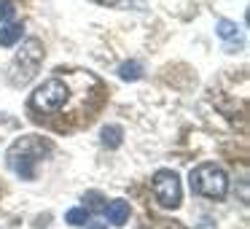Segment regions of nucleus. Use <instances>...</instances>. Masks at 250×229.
Wrapping results in <instances>:
<instances>
[{
  "instance_id": "16",
  "label": "nucleus",
  "mask_w": 250,
  "mask_h": 229,
  "mask_svg": "<svg viewBox=\"0 0 250 229\" xmlns=\"http://www.w3.org/2000/svg\"><path fill=\"white\" fill-rule=\"evenodd\" d=\"M199 229H212V227H210V224H202V227H199Z\"/></svg>"
},
{
  "instance_id": "14",
  "label": "nucleus",
  "mask_w": 250,
  "mask_h": 229,
  "mask_svg": "<svg viewBox=\"0 0 250 229\" xmlns=\"http://www.w3.org/2000/svg\"><path fill=\"white\" fill-rule=\"evenodd\" d=\"M94 3H100V6H113V3H119V0H94Z\"/></svg>"
},
{
  "instance_id": "15",
  "label": "nucleus",
  "mask_w": 250,
  "mask_h": 229,
  "mask_svg": "<svg viewBox=\"0 0 250 229\" xmlns=\"http://www.w3.org/2000/svg\"><path fill=\"white\" fill-rule=\"evenodd\" d=\"M89 229H108V227H105V224H92Z\"/></svg>"
},
{
  "instance_id": "3",
  "label": "nucleus",
  "mask_w": 250,
  "mask_h": 229,
  "mask_svg": "<svg viewBox=\"0 0 250 229\" xmlns=\"http://www.w3.org/2000/svg\"><path fill=\"white\" fill-rule=\"evenodd\" d=\"M41 62H43V44L38 38H27L11 62V81L17 87H24L38 73Z\"/></svg>"
},
{
  "instance_id": "8",
  "label": "nucleus",
  "mask_w": 250,
  "mask_h": 229,
  "mask_svg": "<svg viewBox=\"0 0 250 229\" xmlns=\"http://www.w3.org/2000/svg\"><path fill=\"white\" fill-rule=\"evenodd\" d=\"M22 41V24H6L0 27V46H14Z\"/></svg>"
},
{
  "instance_id": "2",
  "label": "nucleus",
  "mask_w": 250,
  "mask_h": 229,
  "mask_svg": "<svg viewBox=\"0 0 250 229\" xmlns=\"http://www.w3.org/2000/svg\"><path fill=\"white\" fill-rule=\"evenodd\" d=\"M188 183H191L194 194L207 197V200H223L229 191V175L223 167H218L212 162H205V164L191 170Z\"/></svg>"
},
{
  "instance_id": "7",
  "label": "nucleus",
  "mask_w": 250,
  "mask_h": 229,
  "mask_svg": "<svg viewBox=\"0 0 250 229\" xmlns=\"http://www.w3.org/2000/svg\"><path fill=\"white\" fill-rule=\"evenodd\" d=\"M121 140H124V130H121L119 124H108L103 127V146L108 148H119Z\"/></svg>"
},
{
  "instance_id": "5",
  "label": "nucleus",
  "mask_w": 250,
  "mask_h": 229,
  "mask_svg": "<svg viewBox=\"0 0 250 229\" xmlns=\"http://www.w3.org/2000/svg\"><path fill=\"white\" fill-rule=\"evenodd\" d=\"M153 197H156V202L162 207H178L180 197H183L178 173H172V170H159L153 175Z\"/></svg>"
},
{
  "instance_id": "13",
  "label": "nucleus",
  "mask_w": 250,
  "mask_h": 229,
  "mask_svg": "<svg viewBox=\"0 0 250 229\" xmlns=\"http://www.w3.org/2000/svg\"><path fill=\"white\" fill-rule=\"evenodd\" d=\"M14 14H17V8H14V0H0V22H8Z\"/></svg>"
},
{
  "instance_id": "1",
  "label": "nucleus",
  "mask_w": 250,
  "mask_h": 229,
  "mask_svg": "<svg viewBox=\"0 0 250 229\" xmlns=\"http://www.w3.org/2000/svg\"><path fill=\"white\" fill-rule=\"evenodd\" d=\"M49 154H51V146L43 140V137L24 135L8 148L6 159H8V167H11L22 181H33L35 173H38V164L43 162Z\"/></svg>"
},
{
  "instance_id": "6",
  "label": "nucleus",
  "mask_w": 250,
  "mask_h": 229,
  "mask_svg": "<svg viewBox=\"0 0 250 229\" xmlns=\"http://www.w3.org/2000/svg\"><path fill=\"white\" fill-rule=\"evenodd\" d=\"M103 213H105V218H108V224L121 227V224H126V218H129V202L113 200V202H108V205L103 207Z\"/></svg>"
},
{
  "instance_id": "11",
  "label": "nucleus",
  "mask_w": 250,
  "mask_h": 229,
  "mask_svg": "<svg viewBox=\"0 0 250 229\" xmlns=\"http://www.w3.org/2000/svg\"><path fill=\"white\" fill-rule=\"evenodd\" d=\"M215 27H218V35H221L223 41H231V38H237V33H239L237 22H231V19H221V22H218Z\"/></svg>"
},
{
  "instance_id": "10",
  "label": "nucleus",
  "mask_w": 250,
  "mask_h": 229,
  "mask_svg": "<svg viewBox=\"0 0 250 229\" xmlns=\"http://www.w3.org/2000/svg\"><path fill=\"white\" fill-rule=\"evenodd\" d=\"M119 76L124 78V81H137V78L143 76V65H140V62H135V60L124 62V65L119 68Z\"/></svg>"
},
{
  "instance_id": "9",
  "label": "nucleus",
  "mask_w": 250,
  "mask_h": 229,
  "mask_svg": "<svg viewBox=\"0 0 250 229\" xmlns=\"http://www.w3.org/2000/svg\"><path fill=\"white\" fill-rule=\"evenodd\" d=\"M89 216H92V213H89L86 207H70V210L65 213V221L70 224V227H83V224L89 221Z\"/></svg>"
},
{
  "instance_id": "12",
  "label": "nucleus",
  "mask_w": 250,
  "mask_h": 229,
  "mask_svg": "<svg viewBox=\"0 0 250 229\" xmlns=\"http://www.w3.org/2000/svg\"><path fill=\"white\" fill-rule=\"evenodd\" d=\"M83 202H89L86 205L89 213H103V207H105V200H103L100 191H86V194H83Z\"/></svg>"
},
{
  "instance_id": "4",
  "label": "nucleus",
  "mask_w": 250,
  "mask_h": 229,
  "mask_svg": "<svg viewBox=\"0 0 250 229\" xmlns=\"http://www.w3.org/2000/svg\"><path fill=\"white\" fill-rule=\"evenodd\" d=\"M67 97H70V89L62 78H49L43 81L33 94V108L43 111V114H57V111L65 108Z\"/></svg>"
}]
</instances>
